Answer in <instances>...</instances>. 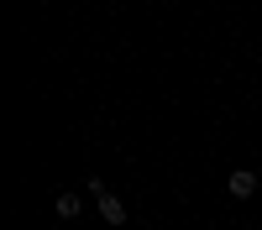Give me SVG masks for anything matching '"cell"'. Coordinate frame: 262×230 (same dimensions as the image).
<instances>
[{"mask_svg": "<svg viewBox=\"0 0 262 230\" xmlns=\"http://www.w3.org/2000/svg\"><path fill=\"white\" fill-rule=\"evenodd\" d=\"M79 194H58V220H79Z\"/></svg>", "mask_w": 262, "mask_h": 230, "instance_id": "3957f363", "label": "cell"}, {"mask_svg": "<svg viewBox=\"0 0 262 230\" xmlns=\"http://www.w3.org/2000/svg\"><path fill=\"white\" fill-rule=\"evenodd\" d=\"M95 199H100V215L111 220V225H126V204H121L116 194H95Z\"/></svg>", "mask_w": 262, "mask_h": 230, "instance_id": "7a4b0ae2", "label": "cell"}, {"mask_svg": "<svg viewBox=\"0 0 262 230\" xmlns=\"http://www.w3.org/2000/svg\"><path fill=\"white\" fill-rule=\"evenodd\" d=\"M226 194L231 199H252L257 194V173H252V167H236V173L226 178Z\"/></svg>", "mask_w": 262, "mask_h": 230, "instance_id": "6da1fadb", "label": "cell"}]
</instances>
